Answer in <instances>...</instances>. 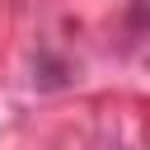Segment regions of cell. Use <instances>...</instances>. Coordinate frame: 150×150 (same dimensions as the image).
<instances>
[]
</instances>
